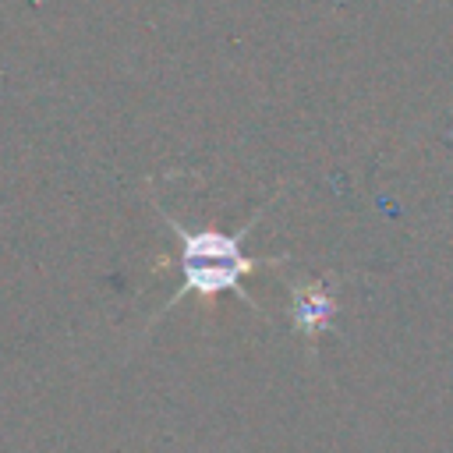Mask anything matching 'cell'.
I'll use <instances>...</instances> for the list:
<instances>
[{
	"label": "cell",
	"mask_w": 453,
	"mask_h": 453,
	"mask_svg": "<svg viewBox=\"0 0 453 453\" xmlns=\"http://www.w3.org/2000/svg\"><path fill=\"white\" fill-rule=\"evenodd\" d=\"M333 315H336V301H333V294L322 283H297L290 290V322H294V333L315 340L319 333H326L333 326Z\"/></svg>",
	"instance_id": "7a4b0ae2"
},
{
	"label": "cell",
	"mask_w": 453,
	"mask_h": 453,
	"mask_svg": "<svg viewBox=\"0 0 453 453\" xmlns=\"http://www.w3.org/2000/svg\"><path fill=\"white\" fill-rule=\"evenodd\" d=\"M258 216H262V212H255L244 226H237L234 234H226V230H205V226L188 230V226L177 223L170 212H163L170 234L180 241V287L170 294V301L163 304V311H170L173 304H180L188 294H198L202 301H209V297H216V294H223V290L237 294L244 304H251L255 311H262V304L244 290L241 280H244L248 273H255V269H265V265H287L290 255L251 258V255L241 251V241H244L248 230L258 223ZM163 311H159V315H163Z\"/></svg>",
	"instance_id": "6da1fadb"
}]
</instances>
